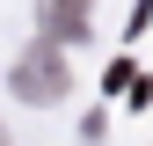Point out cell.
<instances>
[{"instance_id": "obj_2", "label": "cell", "mask_w": 153, "mask_h": 146, "mask_svg": "<svg viewBox=\"0 0 153 146\" xmlns=\"http://www.w3.org/2000/svg\"><path fill=\"white\" fill-rule=\"evenodd\" d=\"M44 22H51L44 44H59V36H80L88 29V15H80V0H44Z\"/></svg>"}, {"instance_id": "obj_1", "label": "cell", "mask_w": 153, "mask_h": 146, "mask_svg": "<svg viewBox=\"0 0 153 146\" xmlns=\"http://www.w3.org/2000/svg\"><path fill=\"white\" fill-rule=\"evenodd\" d=\"M15 95L22 102H59L66 95V51L59 44H29L22 66H15Z\"/></svg>"}]
</instances>
